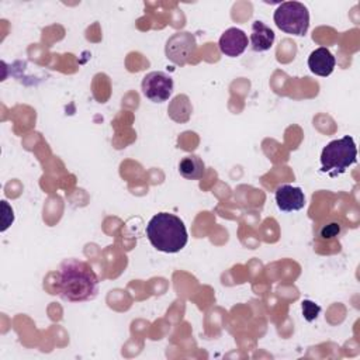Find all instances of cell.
Listing matches in <instances>:
<instances>
[{"instance_id":"9","label":"cell","mask_w":360,"mask_h":360,"mask_svg":"<svg viewBox=\"0 0 360 360\" xmlns=\"http://www.w3.org/2000/svg\"><path fill=\"white\" fill-rule=\"evenodd\" d=\"M335 65H336L335 56L328 48H323V46L316 48L308 56V68L316 76H322V77L329 76L333 72Z\"/></svg>"},{"instance_id":"11","label":"cell","mask_w":360,"mask_h":360,"mask_svg":"<svg viewBox=\"0 0 360 360\" xmlns=\"http://www.w3.org/2000/svg\"><path fill=\"white\" fill-rule=\"evenodd\" d=\"M191 103H190V98L186 96V94H179L176 96L170 104H169V108H167V112H169V117L176 121V122H187L191 117Z\"/></svg>"},{"instance_id":"15","label":"cell","mask_w":360,"mask_h":360,"mask_svg":"<svg viewBox=\"0 0 360 360\" xmlns=\"http://www.w3.org/2000/svg\"><path fill=\"white\" fill-rule=\"evenodd\" d=\"M1 207H3V226H1V231H6L13 224L14 214H13V208L8 207L7 201H1Z\"/></svg>"},{"instance_id":"5","label":"cell","mask_w":360,"mask_h":360,"mask_svg":"<svg viewBox=\"0 0 360 360\" xmlns=\"http://www.w3.org/2000/svg\"><path fill=\"white\" fill-rule=\"evenodd\" d=\"M195 49H197V42L194 35L191 32L181 31V32H174L166 41L165 52H166V58L170 62L179 66H184L191 59Z\"/></svg>"},{"instance_id":"2","label":"cell","mask_w":360,"mask_h":360,"mask_svg":"<svg viewBox=\"0 0 360 360\" xmlns=\"http://www.w3.org/2000/svg\"><path fill=\"white\" fill-rule=\"evenodd\" d=\"M146 236L155 249L165 253L180 252L188 240L184 222L170 212L153 215L146 225Z\"/></svg>"},{"instance_id":"14","label":"cell","mask_w":360,"mask_h":360,"mask_svg":"<svg viewBox=\"0 0 360 360\" xmlns=\"http://www.w3.org/2000/svg\"><path fill=\"white\" fill-rule=\"evenodd\" d=\"M301 308H302V315H304L305 321H308V322L315 321L321 312V307L311 300H304L301 302Z\"/></svg>"},{"instance_id":"1","label":"cell","mask_w":360,"mask_h":360,"mask_svg":"<svg viewBox=\"0 0 360 360\" xmlns=\"http://www.w3.org/2000/svg\"><path fill=\"white\" fill-rule=\"evenodd\" d=\"M58 294L69 302L93 300L98 291V278L87 262L66 259L59 266Z\"/></svg>"},{"instance_id":"3","label":"cell","mask_w":360,"mask_h":360,"mask_svg":"<svg viewBox=\"0 0 360 360\" xmlns=\"http://www.w3.org/2000/svg\"><path fill=\"white\" fill-rule=\"evenodd\" d=\"M357 160V148L352 136L330 141L321 153V172L336 177L345 173Z\"/></svg>"},{"instance_id":"8","label":"cell","mask_w":360,"mask_h":360,"mask_svg":"<svg viewBox=\"0 0 360 360\" xmlns=\"http://www.w3.org/2000/svg\"><path fill=\"white\" fill-rule=\"evenodd\" d=\"M219 51L229 58H236L245 52L248 48V35L245 31L236 27L225 30L218 41Z\"/></svg>"},{"instance_id":"6","label":"cell","mask_w":360,"mask_h":360,"mask_svg":"<svg viewBox=\"0 0 360 360\" xmlns=\"http://www.w3.org/2000/svg\"><path fill=\"white\" fill-rule=\"evenodd\" d=\"M141 87L148 100L152 103H163L169 100L173 93V79L162 70H153L143 76Z\"/></svg>"},{"instance_id":"12","label":"cell","mask_w":360,"mask_h":360,"mask_svg":"<svg viewBox=\"0 0 360 360\" xmlns=\"http://www.w3.org/2000/svg\"><path fill=\"white\" fill-rule=\"evenodd\" d=\"M179 172L187 180H198L205 173V165L197 155H188L180 160Z\"/></svg>"},{"instance_id":"4","label":"cell","mask_w":360,"mask_h":360,"mask_svg":"<svg viewBox=\"0 0 360 360\" xmlns=\"http://www.w3.org/2000/svg\"><path fill=\"white\" fill-rule=\"evenodd\" d=\"M274 24L285 34L304 37L309 28V11L300 1L281 3L273 15Z\"/></svg>"},{"instance_id":"10","label":"cell","mask_w":360,"mask_h":360,"mask_svg":"<svg viewBox=\"0 0 360 360\" xmlns=\"http://www.w3.org/2000/svg\"><path fill=\"white\" fill-rule=\"evenodd\" d=\"M274 42V32L270 27H267L260 20H256L252 24V34H250V46L255 52H264L273 46Z\"/></svg>"},{"instance_id":"13","label":"cell","mask_w":360,"mask_h":360,"mask_svg":"<svg viewBox=\"0 0 360 360\" xmlns=\"http://www.w3.org/2000/svg\"><path fill=\"white\" fill-rule=\"evenodd\" d=\"M342 232V225L336 221L333 222H328V224H323L318 232V236L321 239H332V238H336L339 236V233Z\"/></svg>"},{"instance_id":"7","label":"cell","mask_w":360,"mask_h":360,"mask_svg":"<svg viewBox=\"0 0 360 360\" xmlns=\"http://www.w3.org/2000/svg\"><path fill=\"white\" fill-rule=\"evenodd\" d=\"M276 204L280 211L292 212L300 211L305 205V194L301 187H294L290 184H281L274 193Z\"/></svg>"}]
</instances>
